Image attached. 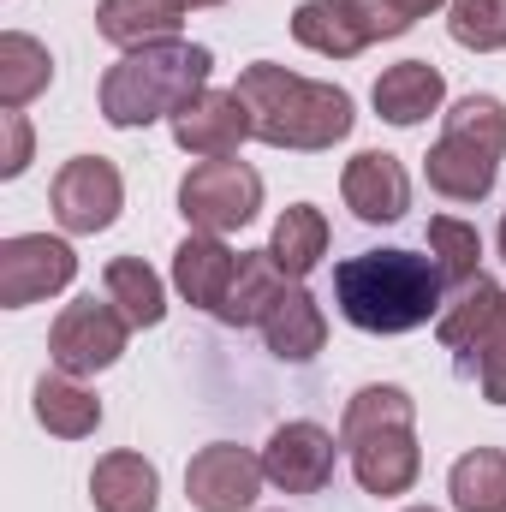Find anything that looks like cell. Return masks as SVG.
Segmentation results:
<instances>
[{
	"label": "cell",
	"mask_w": 506,
	"mask_h": 512,
	"mask_svg": "<svg viewBox=\"0 0 506 512\" xmlns=\"http://www.w3.org/2000/svg\"><path fill=\"white\" fill-rule=\"evenodd\" d=\"M429 256H435V268H441V280H453V286H465V280H477L483 268V239H477V227L471 221H453V215H435L429 221Z\"/></svg>",
	"instance_id": "obj_27"
},
{
	"label": "cell",
	"mask_w": 506,
	"mask_h": 512,
	"mask_svg": "<svg viewBox=\"0 0 506 512\" xmlns=\"http://www.w3.org/2000/svg\"><path fill=\"white\" fill-rule=\"evenodd\" d=\"M72 280H78V256L66 239H48V233L0 239V310L42 304V298L66 292Z\"/></svg>",
	"instance_id": "obj_9"
},
{
	"label": "cell",
	"mask_w": 506,
	"mask_h": 512,
	"mask_svg": "<svg viewBox=\"0 0 506 512\" xmlns=\"http://www.w3.org/2000/svg\"><path fill=\"white\" fill-rule=\"evenodd\" d=\"M36 423L48 435H60V441H84V435L102 429V399L78 382V376L54 370V376L36 382Z\"/></svg>",
	"instance_id": "obj_20"
},
{
	"label": "cell",
	"mask_w": 506,
	"mask_h": 512,
	"mask_svg": "<svg viewBox=\"0 0 506 512\" xmlns=\"http://www.w3.org/2000/svg\"><path fill=\"white\" fill-rule=\"evenodd\" d=\"M340 197H346V209L358 215V221H399L405 209H411V179H405V167H399V155H387V149H358L352 161H346V173H340Z\"/></svg>",
	"instance_id": "obj_13"
},
{
	"label": "cell",
	"mask_w": 506,
	"mask_h": 512,
	"mask_svg": "<svg viewBox=\"0 0 506 512\" xmlns=\"http://www.w3.org/2000/svg\"><path fill=\"white\" fill-rule=\"evenodd\" d=\"M370 102H376V114L387 126H423L429 114H441L447 78H441V66H429V60H399V66H387L376 78Z\"/></svg>",
	"instance_id": "obj_15"
},
{
	"label": "cell",
	"mask_w": 506,
	"mask_h": 512,
	"mask_svg": "<svg viewBox=\"0 0 506 512\" xmlns=\"http://www.w3.org/2000/svg\"><path fill=\"white\" fill-rule=\"evenodd\" d=\"M256 137L251 108L239 102V90H203L185 114H173V143L197 161H221V155H239V143Z\"/></svg>",
	"instance_id": "obj_12"
},
{
	"label": "cell",
	"mask_w": 506,
	"mask_h": 512,
	"mask_svg": "<svg viewBox=\"0 0 506 512\" xmlns=\"http://www.w3.org/2000/svg\"><path fill=\"white\" fill-rule=\"evenodd\" d=\"M48 203H54V221H60L66 233L96 239V233H108V227L120 221V209H126V179H120V167L102 161V155H72V161L54 173Z\"/></svg>",
	"instance_id": "obj_8"
},
{
	"label": "cell",
	"mask_w": 506,
	"mask_h": 512,
	"mask_svg": "<svg viewBox=\"0 0 506 512\" xmlns=\"http://www.w3.org/2000/svg\"><path fill=\"white\" fill-rule=\"evenodd\" d=\"M423 179L447 203H483L495 191V179H501V155H489L483 143H465V137L441 131V143L423 155Z\"/></svg>",
	"instance_id": "obj_14"
},
{
	"label": "cell",
	"mask_w": 506,
	"mask_h": 512,
	"mask_svg": "<svg viewBox=\"0 0 506 512\" xmlns=\"http://www.w3.org/2000/svg\"><path fill=\"white\" fill-rule=\"evenodd\" d=\"M185 6H191V12H197V6H221V0H185Z\"/></svg>",
	"instance_id": "obj_34"
},
{
	"label": "cell",
	"mask_w": 506,
	"mask_h": 512,
	"mask_svg": "<svg viewBox=\"0 0 506 512\" xmlns=\"http://www.w3.org/2000/svg\"><path fill=\"white\" fill-rule=\"evenodd\" d=\"M447 495L459 512H506V453L501 447H471L447 471Z\"/></svg>",
	"instance_id": "obj_25"
},
{
	"label": "cell",
	"mask_w": 506,
	"mask_h": 512,
	"mask_svg": "<svg viewBox=\"0 0 506 512\" xmlns=\"http://www.w3.org/2000/svg\"><path fill=\"white\" fill-rule=\"evenodd\" d=\"M268 256L280 262L286 280H304V274L328 256V215H322L316 203H292V209L274 221V233H268Z\"/></svg>",
	"instance_id": "obj_23"
},
{
	"label": "cell",
	"mask_w": 506,
	"mask_h": 512,
	"mask_svg": "<svg viewBox=\"0 0 506 512\" xmlns=\"http://www.w3.org/2000/svg\"><path fill=\"white\" fill-rule=\"evenodd\" d=\"M381 6H393L399 18H411V24H417V18H429L435 6H447V0H381Z\"/></svg>",
	"instance_id": "obj_32"
},
{
	"label": "cell",
	"mask_w": 506,
	"mask_h": 512,
	"mask_svg": "<svg viewBox=\"0 0 506 512\" xmlns=\"http://www.w3.org/2000/svg\"><path fill=\"white\" fill-rule=\"evenodd\" d=\"M0 126H6V155H0V173H6V179H18V173L30 167V126H24V114H0Z\"/></svg>",
	"instance_id": "obj_31"
},
{
	"label": "cell",
	"mask_w": 506,
	"mask_h": 512,
	"mask_svg": "<svg viewBox=\"0 0 506 512\" xmlns=\"http://www.w3.org/2000/svg\"><path fill=\"white\" fill-rule=\"evenodd\" d=\"M506 292L489 280V274H477V280H465L447 304H441V316H435V334H441V346L447 352H471L489 328H495V316H501Z\"/></svg>",
	"instance_id": "obj_21"
},
{
	"label": "cell",
	"mask_w": 506,
	"mask_h": 512,
	"mask_svg": "<svg viewBox=\"0 0 506 512\" xmlns=\"http://www.w3.org/2000/svg\"><path fill=\"white\" fill-rule=\"evenodd\" d=\"M96 512H155L161 507V471L143 453H102L90 471Z\"/></svg>",
	"instance_id": "obj_19"
},
{
	"label": "cell",
	"mask_w": 506,
	"mask_h": 512,
	"mask_svg": "<svg viewBox=\"0 0 506 512\" xmlns=\"http://www.w3.org/2000/svg\"><path fill=\"white\" fill-rule=\"evenodd\" d=\"M340 447L352 459V477L364 483V495L393 501L417 483L423 471V447H417V405L411 393L393 382H370L346 399L340 417Z\"/></svg>",
	"instance_id": "obj_4"
},
{
	"label": "cell",
	"mask_w": 506,
	"mask_h": 512,
	"mask_svg": "<svg viewBox=\"0 0 506 512\" xmlns=\"http://www.w3.org/2000/svg\"><path fill=\"white\" fill-rule=\"evenodd\" d=\"M262 483H268L262 477V453L233 447V441H209L185 465V501L197 512H251Z\"/></svg>",
	"instance_id": "obj_10"
},
{
	"label": "cell",
	"mask_w": 506,
	"mask_h": 512,
	"mask_svg": "<svg viewBox=\"0 0 506 512\" xmlns=\"http://www.w3.org/2000/svg\"><path fill=\"white\" fill-rule=\"evenodd\" d=\"M441 268L417 251H364L334 268V304L364 334H411L441 316Z\"/></svg>",
	"instance_id": "obj_1"
},
{
	"label": "cell",
	"mask_w": 506,
	"mask_h": 512,
	"mask_svg": "<svg viewBox=\"0 0 506 512\" xmlns=\"http://www.w3.org/2000/svg\"><path fill=\"white\" fill-rule=\"evenodd\" d=\"M126 340H131V322L114 298H102V304L96 298H72L54 316V328H48V358H54V370L84 382L96 370H114Z\"/></svg>",
	"instance_id": "obj_7"
},
{
	"label": "cell",
	"mask_w": 506,
	"mask_h": 512,
	"mask_svg": "<svg viewBox=\"0 0 506 512\" xmlns=\"http://www.w3.org/2000/svg\"><path fill=\"white\" fill-rule=\"evenodd\" d=\"M292 280L280 274V262L268 251H239V274H233V292H227V304H221V322H233V328H262V316L280 304V292H286Z\"/></svg>",
	"instance_id": "obj_24"
},
{
	"label": "cell",
	"mask_w": 506,
	"mask_h": 512,
	"mask_svg": "<svg viewBox=\"0 0 506 512\" xmlns=\"http://www.w3.org/2000/svg\"><path fill=\"white\" fill-rule=\"evenodd\" d=\"M334 459H340V441H334L322 423L298 417V423H280V429L268 435V447H262V477H268L280 495H322L328 477H334Z\"/></svg>",
	"instance_id": "obj_11"
},
{
	"label": "cell",
	"mask_w": 506,
	"mask_h": 512,
	"mask_svg": "<svg viewBox=\"0 0 506 512\" xmlns=\"http://www.w3.org/2000/svg\"><path fill=\"white\" fill-rule=\"evenodd\" d=\"M495 245H501V256H506V215H501V233H495Z\"/></svg>",
	"instance_id": "obj_33"
},
{
	"label": "cell",
	"mask_w": 506,
	"mask_h": 512,
	"mask_svg": "<svg viewBox=\"0 0 506 512\" xmlns=\"http://www.w3.org/2000/svg\"><path fill=\"white\" fill-rule=\"evenodd\" d=\"M233 274H239V256L227 251L215 233H191V239L173 251V286H179V298L197 304V310H215V316H221V304H227V292H233Z\"/></svg>",
	"instance_id": "obj_16"
},
{
	"label": "cell",
	"mask_w": 506,
	"mask_h": 512,
	"mask_svg": "<svg viewBox=\"0 0 506 512\" xmlns=\"http://www.w3.org/2000/svg\"><path fill=\"white\" fill-rule=\"evenodd\" d=\"M102 286H108V298L126 310L131 328H155V322L167 316L161 274H155L143 256H114V262H108V274H102Z\"/></svg>",
	"instance_id": "obj_26"
},
{
	"label": "cell",
	"mask_w": 506,
	"mask_h": 512,
	"mask_svg": "<svg viewBox=\"0 0 506 512\" xmlns=\"http://www.w3.org/2000/svg\"><path fill=\"white\" fill-rule=\"evenodd\" d=\"M405 30H411V18H399L381 0H304V6H292V36L328 60H352L370 42L405 36Z\"/></svg>",
	"instance_id": "obj_6"
},
{
	"label": "cell",
	"mask_w": 506,
	"mask_h": 512,
	"mask_svg": "<svg viewBox=\"0 0 506 512\" xmlns=\"http://www.w3.org/2000/svg\"><path fill=\"white\" fill-rule=\"evenodd\" d=\"M256 209H262V173L221 155V161H197L185 179H179V215L191 221V233H239L251 227Z\"/></svg>",
	"instance_id": "obj_5"
},
{
	"label": "cell",
	"mask_w": 506,
	"mask_h": 512,
	"mask_svg": "<svg viewBox=\"0 0 506 512\" xmlns=\"http://www.w3.org/2000/svg\"><path fill=\"white\" fill-rule=\"evenodd\" d=\"M209 72H215V54L203 42H149V48H131L120 66L102 72V120L120 131L173 120V114H185L209 90Z\"/></svg>",
	"instance_id": "obj_3"
},
{
	"label": "cell",
	"mask_w": 506,
	"mask_h": 512,
	"mask_svg": "<svg viewBox=\"0 0 506 512\" xmlns=\"http://www.w3.org/2000/svg\"><path fill=\"white\" fill-rule=\"evenodd\" d=\"M447 30L471 54L506 48V0H447Z\"/></svg>",
	"instance_id": "obj_28"
},
{
	"label": "cell",
	"mask_w": 506,
	"mask_h": 512,
	"mask_svg": "<svg viewBox=\"0 0 506 512\" xmlns=\"http://www.w3.org/2000/svg\"><path fill=\"white\" fill-rule=\"evenodd\" d=\"M185 0H96V30L114 48H149V42H179Z\"/></svg>",
	"instance_id": "obj_18"
},
{
	"label": "cell",
	"mask_w": 506,
	"mask_h": 512,
	"mask_svg": "<svg viewBox=\"0 0 506 512\" xmlns=\"http://www.w3.org/2000/svg\"><path fill=\"white\" fill-rule=\"evenodd\" d=\"M447 131L465 143H483L489 155H506V102L501 96H465L447 108Z\"/></svg>",
	"instance_id": "obj_29"
},
{
	"label": "cell",
	"mask_w": 506,
	"mask_h": 512,
	"mask_svg": "<svg viewBox=\"0 0 506 512\" xmlns=\"http://www.w3.org/2000/svg\"><path fill=\"white\" fill-rule=\"evenodd\" d=\"M48 84H54V54H48L36 36L6 30V36H0V108H6V114H24Z\"/></svg>",
	"instance_id": "obj_22"
},
{
	"label": "cell",
	"mask_w": 506,
	"mask_h": 512,
	"mask_svg": "<svg viewBox=\"0 0 506 512\" xmlns=\"http://www.w3.org/2000/svg\"><path fill=\"white\" fill-rule=\"evenodd\" d=\"M262 340H268V352H274L280 364H310V358L328 346V316H322V304L292 280V286L280 292V304L262 316Z\"/></svg>",
	"instance_id": "obj_17"
},
{
	"label": "cell",
	"mask_w": 506,
	"mask_h": 512,
	"mask_svg": "<svg viewBox=\"0 0 506 512\" xmlns=\"http://www.w3.org/2000/svg\"><path fill=\"white\" fill-rule=\"evenodd\" d=\"M239 102L251 108V126L268 149H304V155H322L334 149L346 131H352V96L340 84H316V78H298L274 60H256L239 72Z\"/></svg>",
	"instance_id": "obj_2"
},
{
	"label": "cell",
	"mask_w": 506,
	"mask_h": 512,
	"mask_svg": "<svg viewBox=\"0 0 506 512\" xmlns=\"http://www.w3.org/2000/svg\"><path fill=\"white\" fill-rule=\"evenodd\" d=\"M471 358H477L483 399H489V405H506V304H501V316H495V328L471 346Z\"/></svg>",
	"instance_id": "obj_30"
},
{
	"label": "cell",
	"mask_w": 506,
	"mask_h": 512,
	"mask_svg": "<svg viewBox=\"0 0 506 512\" xmlns=\"http://www.w3.org/2000/svg\"><path fill=\"white\" fill-rule=\"evenodd\" d=\"M405 512H435V507H405Z\"/></svg>",
	"instance_id": "obj_35"
}]
</instances>
